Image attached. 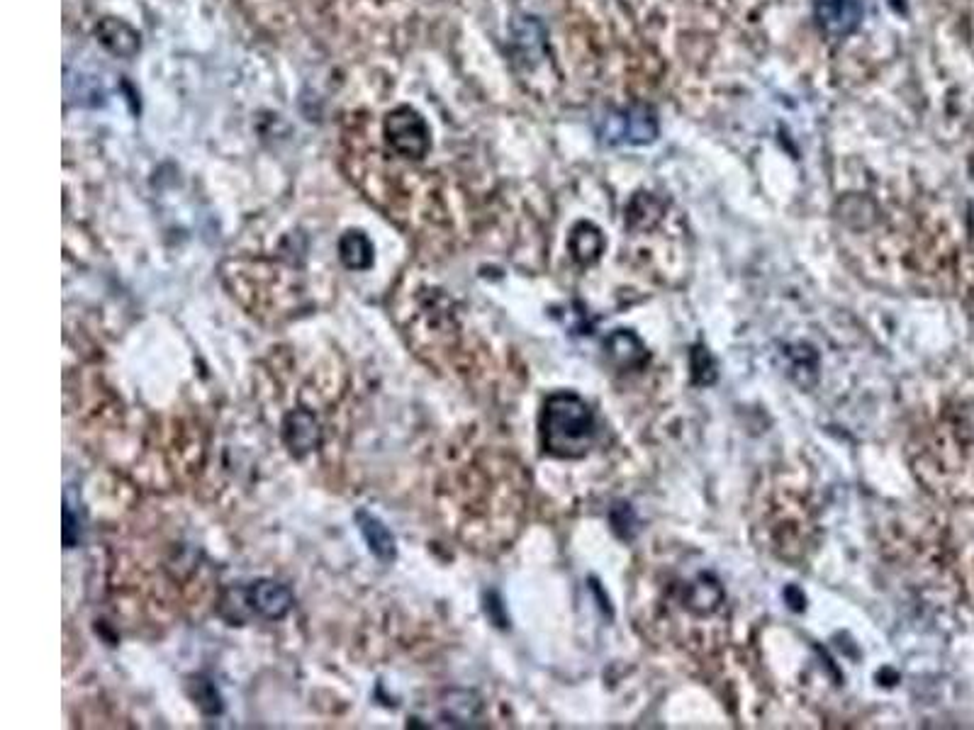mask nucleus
Masks as SVG:
<instances>
[{
    "instance_id": "0eeeda50",
    "label": "nucleus",
    "mask_w": 974,
    "mask_h": 730,
    "mask_svg": "<svg viewBox=\"0 0 974 730\" xmlns=\"http://www.w3.org/2000/svg\"><path fill=\"white\" fill-rule=\"evenodd\" d=\"M95 37L98 42L108 49L110 54L122 56V59H132L139 52L142 42H139V32L125 20L117 18H103L95 25Z\"/></svg>"
},
{
    "instance_id": "ddd939ff",
    "label": "nucleus",
    "mask_w": 974,
    "mask_h": 730,
    "mask_svg": "<svg viewBox=\"0 0 974 730\" xmlns=\"http://www.w3.org/2000/svg\"><path fill=\"white\" fill-rule=\"evenodd\" d=\"M74 531H78L74 514H71L69 507H64V546L66 548H74L76 546L78 536H74Z\"/></svg>"
},
{
    "instance_id": "f257e3e1",
    "label": "nucleus",
    "mask_w": 974,
    "mask_h": 730,
    "mask_svg": "<svg viewBox=\"0 0 974 730\" xmlns=\"http://www.w3.org/2000/svg\"><path fill=\"white\" fill-rule=\"evenodd\" d=\"M595 438L592 409L570 392L551 395L541 412V443L556 458H580Z\"/></svg>"
},
{
    "instance_id": "9b49d317",
    "label": "nucleus",
    "mask_w": 974,
    "mask_h": 730,
    "mask_svg": "<svg viewBox=\"0 0 974 730\" xmlns=\"http://www.w3.org/2000/svg\"><path fill=\"white\" fill-rule=\"evenodd\" d=\"M660 219H663V202L651 198V195H638V198H634L629 207V215H626V222L634 229H648L653 224H658Z\"/></svg>"
},
{
    "instance_id": "7ed1b4c3",
    "label": "nucleus",
    "mask_w": 974,
    "mask_h": 730,
    "mask_svg": "<svg viewBox=\"0 0 974 730\" xmlns=\"http://www.w3.org/2000/svg\"><path fill=\"white\" fill-rule=\"evenodd\" d=\"M597 134L604 144H648L658 137V117L646 105L607 112L597 125Z\"/></svg>"
},
{
    "instance_id": "f03ea898",
    "label": "nucleus",
    "mask_w": 974,
    "mask_h": 730,
    "mask_svg": "<svg viewBox=\"0 0 974 730\" xmlns=\"http://www.w3.org/2000/svg\"><path fill=\"white\" fill-rule=\"evenodd\" d=\"M383 132H385V142H388L390 149H393L397 156H402V159L422 161L424 156L429 154V146H431L429 125L414 108H407V105L395 108L388 117H385Z\"/></svg>"
},
{
    "instance_id": "20e7f679",
    "label": "nucleus",
    "mask_w": 974,
    "mask_h": 730,
    "mask_svg": "<svg viewBox=\"0 0 974 730\" xmlns=\"http://www.w3.org/2000/svg\"><path fill=\"white\" fill-rule=\"evenodd\" d=\"M281 436L285 448L295 458H305L307 453L317 451L319 443H322V426H319L315 414L307 412V409H293V412L285 414Z\"/></svg>"
},
{
    "instance_id": "9d476101",
    "label": "nucleus",
    "mask_w": 974,
    "mask_h": 730,
    "mask_svg": "<svg viewBox=\"0 0 974 730\" xmlns=\"http://www.w3.org/2000/svg\"><path fill=\"white\" fill-rule=\"evenodd\" d=\"M602 246H604V239L600 229L592 227V224L587 222L578 224V227L573 229V234H570V251H573L575 261L580 263L597 261V256L602 254Z\"/></svg>"
},
{
    "instance_id": "f8f14e48",
    "label": "nucleus",
    "mask_w": 974,
    "mask_h": 730,
    "mask_svg": "<svg viewBox=\"0 0 974 730\" xmlns=\"http://www.w3.org/2000/svg\"><path fill=\"white\" fill-rule=\"evenodd\" d=\"M193 682H195L193 699L198 701L200 709H203L205 713H220L222 711V701H220V694H217V689L212 687V684L207 682V679H203V677H195Z\"/></svg>"
},
{
    "instance_id": "6e6552de",
    "label": "nucleus",
    "mask_w": 974,
    "mask_h": 730,
    "mask_svg": "<svg viewBox=\"0 0 974 730\" xmlns=\"http://www.w3.org/2000/svg\"><path fill=\"white\" fill-rule=\"evenodd\" d=\"M356 524L358 531H361L363 541L368 543L371 553L383 563H390V560L397 558V543L395 536L390 533L388 526L383 524L380 519H375L373 514L368 511H356Z\"/></svg>"
},
{
    "instance_id": "423d86ee",
    "label": "nucleus",
    "mask_w": 974,
    "mask_h": 730,
    "mask_svg": "<svg viewBox=\"0 0 974 730\" xmlns=\"http://www.w3.org/2000/svg\"><path fill=\"white\" fill-rule=\"evenodd\" d=\"M819 22L826 35L843 39L853 35L865 15V0H819Z\"/></svg>"
},
{
    "instance_id": "1a4fd4ad",
    "label": "nucleus",
    "mask_w": 974,
    "mask_h": 730,
    "mask_svg": "<svg viewBox=\"0 0 974 730\" xmlns=\"http://www.w3.org/2000/svg\"><path fill=\"white\" fill-rule=\"evenodd\" d=\"M339 258L349 271H368L373 266V244L358 229H351L339 239Z\"/></svg>"
},
{
    "instance_id": "39448f33",
    "label": "nucleus",
    "mask_w": 974,
    "mask_h": 730,
    "mask_svg": "<svg viewBox=\"0 0 974 730\" xmlns=\"http://www.w3.org/2000/svg\"><path fill=\"white\" fill-rule=\"evenodd\" d=\"M246 604L251 611L268 621H281L293 609V592L281 582L259 580L244 589Z\"/></svg>"
}]
</instances>
